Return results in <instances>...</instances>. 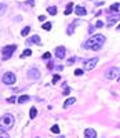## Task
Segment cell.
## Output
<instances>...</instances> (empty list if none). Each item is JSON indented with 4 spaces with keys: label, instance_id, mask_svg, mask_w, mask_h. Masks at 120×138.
Wrapping results in <instances>:
<instances>
[{
    "label": "cell",
    "instance_id": "cell-32",
    "mask_svg": "<svg viewBox=\"0 0 120 138\" xmlns=\"http://www.w3.org/2000/svg\"><path fill=\"white\" fill-rule=\"evenodd\" d=\"M53 66H54V65H53V64H51V62H48V64H47V68H48V69H51V68H53Z\"/></svg>",
    "mask_w": 120,
    "mask_h": 138
},
{
    "label": "cell",
    "instance_id": "cell-10",
    "mask_svg": "<svg viewBox=\"0 0 120 138\" xmlns=\"http://www.w3.org/2000/svg\"><path fill=\"white\" fill-rule=\"evenodd\" d=\"M75 11H76V14L79 17H81V15H86V8L83 7V6H76V8H75Z\"/></svg>",
    "mask_w": 120,
    "mask_h": 138
},
{
    "label": "cell",
    "instance_id": "cell-20",
    "mask_svg": "<svg viewBox=\"0 0 120 138\" xmlns=\"http://www.w3.org/2000/svg\"><path fill=\"white\" fill-rule=\"evenodd\" d=\"M0 138H10L8 137V134L3 130V129H0Z\"/></svg>",
    "mask_w": 120,
    "mask_h": 138
},
{
    "label": "cell",
    "instance_id": "cell-17",
    "mask_svg": "<svg viewBox=\"0 0 120 138\" xmlns=\"http://www.w3.org/2000/svg\"><path fill=\"white\" fill-rule=\"evenodd\" d=\"M29 55H32V50L26 49V50L24 51V53H22V55H21V57L24 58V57H29Z\"/></svg>",
    "mask_w": 120,
    "mask_h": 138
},
{
    "label": "cell",
    "instance_id": "cell-3",
    "mask_svg": "<svg viewBox=\"0 0 120 138\" xmlns=\"http://www.w3.org/2000/svg\"><path fill=\"white\" fill-rule=\"evenodd\" d=\"M17 50V46H14V44H11V46H6L4 49H3V59H8V58L13 55V53Z\"/></svg>",
    "mask_w": 120,
    "mask_h": 138
},
{
    "label": "cell",
    "instance_id": "cell-23",
    "mask_svg": "<svg viewBox=\"0 0 120 138\" xmlns=\"http://www.w3.org/2000/svg\"><path fill=\"white\" fill-rule=\"evenodd\" d=\"M6 10H7V8H6L4 4H0V15H3V14L6 13Z\"/></svg>",
    "mask_w": 120,
    "mask_h": 138
},
{
    "label": "cell",
    "instance_id": "cell-31",
    "mask_svg": "<svg viewBox=\"0 0 120 138\" xmlns=\"http://www.w3.org/2000/svg\"><path fill=\"white\" fill-rule=\"evenodd\" d=\"M44 19H46V17H44V15H40L39 17V21H44Z\"/></svg>",
    "mask_w": 120,
    "mask_h": 138
},
{
    "label": "cell",
    "instance_id": "cell-15",
    "mask_svg": "<svg viewBox=\"0 0 120 138\" xmlns=\"http://www.w3.org/2000/svg\"><path fill=\"white\" fill-rule=\"evenodd\" d=\"M36 115H37V109H36V108H32V109H31V112H29L31 119H35V117H36Z\"/></svg>",
    "mask_w": 120,
    "mask_h": 138
},
{
    "label": "cell",
    "instance_id": "cell-19",
    "mask_svg": "<svg viewBox=\"0 0 120 138\" xmlns=\"http://www.w3.org/2000/svg\"><path fill=\"white\" fill-rule=\"evenodd\" d=\"M59 130H61V129H59V127H58L57 124H54V126L51 127V131H53L54 134H58V133H59Z\"/></svg>",
    "mask_w": 120,
    "mask_h": 138
},
{
    "label": "cell",
    "instance_id": "cell-27",
    "mask_svg": "<svg viewBox=\"0 0 120 138\" xmlns=\"http://www.w3.org/2000/svg\"><path fill=\"white\" fill-rule=\"evenodd\" d=\"M58 80H59V75H54V77H53V83L55 84Z\"/></svg>",
    "mask_w": 120,
    "mask_h": 138
},
{
    "label": "cell",
    "instance_id": "cell-30",
    "mask_svg": "<svg viewBox=\"0 0 120 138\" xmlns=\"http://www.w3.org/2000/svg\"><path fill=\"white\" fill-rule=\"evenodd\" d=\"M15 101V97H11V98H8V102H14Z\"/></svg>",
    "mask_w": 120,
    "mask_h": 138
},
{
    "label": "cell",
    "instance_id": "cell-26",
    "mask_svg": "<svg viewBox=\"0 0 120 138\" xmlns=\"http://www.w3.org/2000/svg\"><path fill=\"white\" fill-rule=\"evenodd\" d=\"M83 71H81V69H76V71H75V75H76V76H81V75H83Z\"/></svg>",
    "mask_w": 120,
    "mask_h": 138
},
{
    "label": "cell",
    "instance_id": "cell-21",
    "mask_svg": "<svg viewBox=\"0 0 120 138\" xmlns=\"http://www.w3.org/2000/svg\"><path fill=\"white\" fill-rule=\"evenodd\" d=\"M119 3H115V4H113L112 7H111V10H112V11H116V13H119Z\"/></svg>",
    "mask_w": 120,
    "mask_h": 138
},
{
    "label": "cell",
    "instance_id": "cell-12",
    "mask_svg": "<svg viewBox=\"0 0 120 138\" xmlns=\"http://www.w3.org/2000/svg\"><path fill=\"white\" fill-rule=\"evenodd\" d=\"M75 101H76V99H75L73 97L72 98H68V99L65 101V104H64V108H69L72 104H75Z\"/></svg>",
    "mask_w": 120,
    "mask_h": 138
},
{
    "label": "cell",
    "instance_id": "cell-8",
    "mask_svg": "<svg viewBox=\"0 0 120 138\" xmlns=\"http://www.w3.org/2000/svg\"><path fill=\"white\" fill-rule=\"evenodd\" d=\"M84 137L86 138H97V133L94 129H86L84 131Z\"/></svg>",
    "mask_w": 120,
    "mask_h": 138
},
{
    "label": "cell",
    "instance_id": "cell-11",
    "mask_svg": "<svg viewBox=\"0 0 120 138\" xmlns=\"http://www.w3.org/2000/svg\"><path fill=\"white\" fill-rule=\"evenodd\" d=\"M28 43H35V44H41V41H40V37L37 36V35H35V36H32L29 40H28Z\"/></svg>",
    "mask_w": 120,
    "mask_h": 138
},
{
    "label": "cell",
    "instance_id": "cell-16",
    "mask_svg": "<svg viewBox=\"0 0 120 138\" xmlns=\"http://www.w3.org/2000/svg\"><path fill=\"white\" fill-rule=\"evenodd\" d=\"M47 10H48V13H50L51 15H55V14H57V7H54V6H51V7H48Z\"/></svg>",
    "mask_w": 120,
    "mask_h": 138
},
{
    "label": "cell",
    "instance_id": "cell-7",
    "mask_svg": "<svg viewBox=\"0 0 120 138\" xmlns=\"http://www.w3.org/2000/svg\"><path fill=\"white\" fill-rule=\"evenodd\" d=\"M28 77H29V79H33V80H37V79L40 77L39 69H36V68L29 69V72H28Z\"/></svg>",
    "mask_w": 120,
    "mask_h": 138
},
{
    "label": "cell",
    "instance_id": "cell-25",
    "mask_svg": "<svg viewBox=\"0 0 120 138\" xmlns=\"http://www.w3.org/2000/svg\"><path fill=\"white\" fill-rule=\"evenodd\" d=\"M50 58H51V54L50 53H44L43 54V59H50Z\"/></svg>",
    "mask_w": 120,
    "mask_h": 138
},
{
    "label": "cell",
    "instance_id": "cell-14",
    "mask_svg": "<svg viewBox=\"0 0 120 138\" xmlns=\"http://www.w3.org/2000/svg\"><path fill=\"white\" fill-rule=\"evenodd\" d=\"M26 101H29V95H21V97L18 98V102L19 104H24Z\"/></svg>",
    "mask_w": 120,
    "mask_h": 138
},
{
    "label": "cell",
    "instance_id": "cell-1",
    "mask_svg": "<svg viewBox=\"0 0 120 138\" xmlns=\"http://www.w3.org/2000/svg\"><path fill=\"white\" fill-rule=\"evenodd\" d=\"M104 43H105V36L104 35H95V36L90 37V39L84 43V46H86V49H88V50L98 51V50L102 49Z\"/></svg>",
    "mask_w": 120,
    "mask_h": 138
},
{
    "label": "cell",
    "instance_id": "cell-2",
    "mask_svg": "<svg viewBox=\"0 0 120 138\" xmlns=\"http://www.w3.org/2000/svg\"><path fill=\"white\" fill-rule=\"evenodd\" d=\"M14 123H15L14 116L7 113V115H4V116H1V119H0V127L4 129V130H8V129H13Z\"/></svg>",
    "mask_w": 120,
    "mask_h": 138
},
{
    "label": "cell",
    "instance_id": "cell-24",
    "mask_svg": "<svg viewBox=\"0 0 120 138\" xmlns=\"http://www.w3.org/2000/svg\"><path fill=\"white\" fill-rule=\"evenodd\" d=\"M64 87H65V90H64V95H68L69 93H71V89L66 86V84H64Z\"/></svg>",
    "mask_w": 120,
    "mask_h": 138
},
{
    "label": "cell",
    "instance_id": "cell-33",
    "mask_svg": "<svg viewBox=\"0 0 120 138\" xmlns=\"http://www.w3.org/2000/svg\"><path fill=\"white\" fill-rule=\"evenodd\" d=\"M28 4H29V6H33V4H35V1H33V0H29V1H28Z\"/></svg>",
    "mask_w": 120,
    "mask_h": 138
},
{
    "label": "cell",
    "instance_id": "cell-6",
    "mask_svg": "<svg viewBox=\"0 0 120 138\" xmlns=\"http://www.w3.org/2000/svg\"><path fill=\"white\" fill-rule=\"evenodd\" d=\"M97 62H98V58H91V59L86 61V64H84V69H86V71H93V69L95 68Z\"/></svg>",
    "mask_w": 120,
    "mask_h": 138
},
{
    "label": "cell",
    "instance_id": "cell-13",
    "mask_svg": "<svg viewBox=\"0 0 120 138\" xmlns=\"http://www.w3.org/2000/svg\"><path fill=\"white\" fill-rule=\"evenodd\" d=\"M72 10H73V3H69V4L66 6V10L64 11V13H65V15H69V14L72 13Z\"/></svg>",
    "mask_w": 120,
    "mask_h": 138
},
{
    "label": "cell",
    "instance_id": "cell-28",
    "mask_svg": "<svg viewBox=\"0 0 120 138\" xmlns=\"http://www.w3.org/2000/svg\"><path fill=\"white\" fill-rule=\"evenodd\" d=\"M75 61H76L75 58H69V59H68V65H72V64H75Z\"/></svg>",
    "mask_w": 120,
    "mask_h": 138
},
{
    "label": "cell",
    "instance_id": "cell-5",
    "mask_svg": "<svg viewBox=\"0 0 120 138\" xmlns=\"http://www.w3.org/2000/svg\"><path fill=\"white\" fill-rule=\"evenodd\" d=\"M119 77V68H112V69H109L108 72H106V79H117Z\"/></svg>",
    "mask_w": 120,
    "mask_h": 138
},
{
    "label": "cell",
    "instance_id": "cell-9",
    "mask_svg": "<svg viewBox=\"0 0 120 138\" xmlns=\"http://www.w3.org/2000/svg\"><path fill=\"white\" fill-rule=\"evenodd\" d=\"M55 55L57 58H59V59H62V58L65 57V47H57L55 49Z\"/></svg>",
    "mask_w": 120,
    "mask_h": 138
},
{
    "label": "cell",
    "instance_id": "cell-29",
    "mask_svg": "<svg viewBox=\"0 0 120 138\" xmlns=\"http://www.w3.org/2000/svg\"><path fill=\"white\" fill-rule=\"evenodd\" d=\"M95 26H97V28H102V26H104V22H102V21H98Z\"/></svg>",
    "mask_w": 120,
    "mask_h": 138
},
{
    "label": "cell",
    "instance_id": "cell-18",
    "mask_svg": "<svg viewBox=\"0 0 120 138\" xmlns=\"http://www.w3.org/2000/svg\"><path fill=\"white\" fill-rule=\"evenodd\" d=\"M29 32H31V28H29V26H25L24 29H22V32H21V35H22V36H26Z\"/></svg>",
    "mask_w": 120,
    "mask_h": 138
},
{
    "label": "cell",
    "instance_id": "cell-22",
    "mask_svg": "<svg viewBox=\"0 0 120 138\" xmlns=\"http://www.w3.org/2000/svg\"><path fill=\"white\" fill-rule=\"evenodd\" d=\"M43 29L44 31H50L51 29V22H46V24L43 25Z\"/></svg>",
    "mask_w": 120,
    "mask_h": 138
},
{
    "label": "cell",
    "instance_id": "cell-34",
    "mask_svg": "<svg viewBox=\"0 0 120 138\" xmlns=\"http://www.w3.org/2000/svg\"><path fill=\"white\" fill-rule=\"evenodd\" d=\"M59 138H65V137H59Z\"/></svg>",
    "mask_w": 120,
    "mask_h": 138
},
{
    "label": "cell",
    "instance_id": "cell-4",
    "mask_svg": "<svg viewBox=\"0 0 120 138\" xmlns=\"http://www.w3.org/2000/svg\"><path fill=\"white\" fill-rule=\"evenodd\" d=\"M3 81H4L6 84H14V83H15V75L11 73V72L4 73V76H3Z\"/></svg>",
    "mask_w": 120,
    "mask_h": 138
}]
</instances>
